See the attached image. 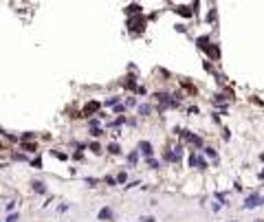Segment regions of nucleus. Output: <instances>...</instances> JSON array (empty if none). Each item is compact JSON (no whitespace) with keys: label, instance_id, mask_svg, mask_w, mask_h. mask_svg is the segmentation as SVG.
<instances>
[{"label":"nucleus","instance_id":"18","mask_svg":"<svg viewBox=\"0 0 264 222\" xmlns=\"http://www.w3.org/2000/svg\"><path fill=\"white\" fill-rule=\"evenodd\" d=\"M145 163H148V167H152V169H156V167H159V163H156L154 158H145Z\"/></svg>","mask_w":264,"mask_h":222},{"label":"nucleus","instance_id":"20","mask_svg":"<svg viewBox=\"0 0 264 222\" xmlns=\"http://www.w3.org/2000/svg\"><path fill=\"white\" fill-rule=\"evenodd\" d=\"M90 150H92L95 154H99V152H101V147H99V143H92V145H90Z\"/></svg>","mask_w":264,"mask_h":222},{"label":"nucleus","instance_id":"4","mask_svg":"<svg viewBox=\"0 0 264 222\" xmlns=\"http://www.w3.org/2000/svg\"><path fill=\"white\" fill-rule=\"evenodd\" d=\"M257 205H262V198H260V196H249L247 202H244V209H253V207H257Z\"/></svg>","mask_w":264,"mask_h":222},{"label":"nucleus","instance_id":"1","mask_svg":"<svg viewBox=\"0 0 264 222\" xmlns=\"http://www.w3.org/2000/svg\"><path fill=\"white\" fill-rule=\"evenodd\" d=\"M139 152L145 156V158H152V154H154V150H152V145L148 143V141H141L139 143Z\"/></svg>","mask_w":264,"mask_h":222},{"label":"nucleus","instance_id":"25","mask_svg":"<svg viewBox=\"0 0 264 222\" xmlns=\"http://www.w3.org/2000/svg\"><path fill=\"white\" fill-rule=\"evenodd\" d=\"M106 183H108V185H114V183H117V178H112V176H108V178H106Z\"/></svg>","mask_w":264,"mask_h":222},{"label":"nucleus","instance_id":"9","mask_svg":"<svg viewBox=\"0 0 264 222\" xmlns=\"http://www.w3.org/2000/svg\"><path fill=\"white\" fill-rule=\"evenodd\" d=\"M126 88H130V90H136L139 86H136V82H134V77L130 75V77H126Z\"/></svg>","mask_w":264,"mask_h":222},{"label":"nucleus","instance_id":"12","mask_svg":"<svg viewBox=\"0 0 264 222\" xmlns=\"http://www.w3.org/2000/svg\"><path fill=\"white\" fill-rule=\"evenodd\" d=\"M22 150H25V152H35L38 145L35 143H22Z\"/></svg>","mask_w":264,"mask_h":222},{"label":"nucleus","instance_id":"7","mask_svg":"<svg viewBox=\"0 0 264 222\" xmlns=\"http://www.w3.org/2000/svg\"><path fill=\"white\" fill-rule=\"evenodd\" d=\"M141 9H143L141 5H128V7H126V13H128V16H134V13H141Z\"/></svg>","mask_w":264,"mask_h":222},{"label":"nucleus","instance_id":"13","mask_svg":"<svg viewBox=\"0 0 264 222\" xmlns=\"http://www.w3.org/2000/svg\"><path fill=\"white\" fill-rule=\"evenodd\" d=\"M108 152H110V154H119V152H121V147H119L117 143H110V145H108Z\"/></svg>","mask_w":264,"mask_h":222},{"label":"nucleus","instance_id":"28","mask_svg":"<svg viewBox=\"0 0 264 222\" xmlns=\"http://www.w3.org/2000/svg\"><path fill=\"white\" fill-rule=\"evenodd\" d=\"M0 167H5V165H2V163H0Z\"/></svg>","mask_w":264,"mask_h":222},{"label":"nucleus","instance_id":"2","mask_svg":"<svg viewBox=\"0 0 264 222\" xmlns=\"http://www.w3.org/2000/svg\"><path fill=\"white\" fill-rule=\"evenodd\" d=\"M183 139H185L187 143H191V145H196V147H200V145H203V139H200V136H196V134H189L187 130L183 132Z\"/></svg>","mask_w":264,"mask_h":222},{"label":"nucleus","instance_id":"5","mask_svg":"<svg viewBox=\"0 0 264 222\" xmlns=\"http://www.w3.org/2000/svg\"><path fill=\"white\" fill-rule=\"evenodd\" d=\"M99 108H101V104H99V101H90V104L84 108V114H86V117H90L92 112H97Z\"/></svg>","mask_w":264,"mask_h":222},{"label":"nucleus","instance_id":"24","mask_svg":"<svg viewBox=\"0 0 264 222\" xmlns=\"http://www.w3.org/2000/svg\"><path fill=\"white\" fill-rule=\"evenodd\" d=\"M114 112H126V106H114Z\"/></svg>","mask_w":264,"mask_h":222},{"label":"nucleus","instance_id":"17","mask_svg":"<svg viewBox=\"0 0 264 222\" xmlns=\"http://www.w3.org/2000/svg\"><path fill=\"white\" fill-rule=\"evenodd\" d=\"M176 11H178V13H181V16H191V11H189V9H187V7H178V9H176Z\"/></svg>","mask_w":264,"mask_h":222},{"label":"nucleus","instance_id":"23","mask_svg":"<svg viewBox=\"0 0 264 222\" xmlns=\"http://www.w3.org/2000/svg\"><path fill=\"white\" fill-rule=\"evenodd\" d=\"M51 154H55L60 161H66V154H62V152H53V150H51Z\"/></svg>","mask_w":264,"mask_h":222},{"label":"nucleus","instance_id":"3","mask_svg":"<svg viewBox=\"0 0 264 222\" xmlns=\"http://www.w3.org/2000/svg\"><path fill=\"white\" fill-rule=\"evenodd\" d=\"M128 27L132 31H143V18H130L128 20Z\"/></svg>","mask_w":264,"mask_h":222},{"label":"nucleus","instance_id":"19","mask_svg":"<svg viewBox=\"0 0 264 222\" xmlns=\"http://www.w3.org/2000/svg\"><path fill=\"white\" fill-rule=\"evenodd\" d=\"M139 220L141 222H156V218H152V215H141Z\"/></svg>","mask_w":264,"mask_h":222},{"label":"nucleus","instance_id":"8","mask_svg":"<svg viewBox=\"0 0 264 222\" xmlns=\"http://www.w3.org/2000/svg\"><path fill=\"white\" fill-rule=\"evenodd\" d=\"M136 161H139V150L130 152V156H128V163H130V167H134V165H136Z\"/></svg>","mask_w":264,"mask_h":222},{"label":"nucleus","instance_id":"16","mask_svg":"<svg viewBox=\"0 0 264 222\" xmlns=\"http://www.w3.org/2000/svg\"><path fill=\"white\" fill-rule=\"evenodd\" d=\"M126 180H128V174H126V171H121V174L117 176V183H121V185H123Z\"/></svg>","mask_w":264,"mask_h":222},{"label":"nucleus","instance_id":"14","mask_svg":"<svg viewBox=\"0 0 264 222\" xmlns=\"http://www.w3.org/2000/svg\"><path fill=\"white\" fill-rule=\"evenodd\" d=\"M119 99L121 97H110V99H106V106H119Z\"/></svg>","mask_w":264,"mask_h":222},{"label":"nucleus","instance_id":"22","mask_svg":"<svg viewBox=\"0 0 264 222\" xmlns=\"http://www.w3.org/2000/svg\"><path fill=\"white\" fill-rule=\"evenodd\" d=\"M205 154H207V156H211V158H216V152L211 150V147H205Z\"/></svg>","mask_w":264,"mask_h":222},{"label":"nucleus","instance_id":"15","mask_svg":"<svg viewBox=\"0 0 264 222\" xmlns=\"http://www.w3.org/2000/svg\"><path fill=\"white\" fill-rule=\"evenodd\" d=\"M101 134H104V130H101V128H92V130H90V136H95V139L101 136Z\"/></svg>","mask_w":264,"mask_h":222},{"label":"nucleus","instance_id":"26","mask_svg":"<svg viewBox=\"0 0 264 222\" xmlns=\"http://www.w3.org/2000/svg\"><path fill=\"white\" fill-rule=\"evenodd\" d=\"M16 220H18V215H16V213H11V215L7 218V222H16Z\"/></svg>","mask_w":264,"mask_h":222},{"label":"nucleus","instance_id":"10","mask_svg":"<svg viewBox=\"0 0 264 222\" xmlns=\"http://www.w3.org/2000/svg\"><path fill=\"white\" fill-rule=\"evenodd\" d=\"M33 189H35L38 193H44V191H46V187H44L42 180H35V183H33Z\"/></svg>","mask_w":264,"mask_h":222},{"label":"nucleus","instance_id":"11","mask_svg":"<svg viewBox=\"0 0 264 222\" xmlns=\"http://www.w3.org/2000/svg\"><path fill=\"white\" fill-rule=\"evenodd\" d=\"M150 110H152V108H150L148 104H143V106H139V114H141V117H148V114H150Z\"/></svg>","mask_w":264,"mask_h":222},{"label":"nucleus","instance_id":"6","mask_svg":"<svg viewBox=\"0 0 264 222\" xmlns=\"http://www.w3.org/2000/svg\"><path fill=\"white\" fill-rule=\"evenodd\" d=\"M97 218H99V220H104V222H106V220H112V209H110V207H104V209H99Z\"/></svg>","mask_w":264,"mask_h":222},{"label":"nucleus","instance_id":"27","mask_svg":"<svg viewBox=\"0 0 264 222\" xmlns=\"http://www.w3.org/2000/svg\"><path fill=\"white\" fill-rule=\"evenodd\" d=\"M260 178H262V180H264V171H262V174H260Z\"/></svg>","mask_w":264,"mask_h":222},{"label":"nucleus","instance_id":"21","mask_svg":"<svg viewBox=\"0 0 264 222\" xmlns=\"http://www.w3.org/2000/svg\"><path fill=\"white\" fill-rule=\"evenodd\" d=\"M33 167H38V169L42 167V158H40V156H35V158H33Z\"/></svg>","mask_w":264,"mask_h":222}]
</instances>
